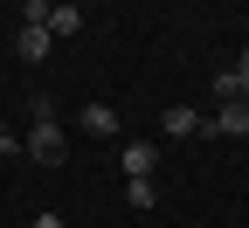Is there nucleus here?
Wrapping results in <instances>:
<instances>
[{
  "label": "nucleus",
  "mask_w": 249,
  "mask_h": 228,
  "mask_svg": "<svg viewBox=\"0 0 249 228\" xmlns=\"http://www.w3.org/2000/svg\"><path fill=\"white\" fill-rule=\"evenodd\" d=\"M28 159H42V166L62 159V124H55V118H35V132H28Z\"/></svg>",
  "instance_id": "nucleus-1"
},
{
  "label": "nucleus",
  "mask_w": 249,
  "mask_h": 228,
  "mask_svg": "<svg viewBox=\"0 0 249 228\" xmlns=\"http://www.w3.org/2000/svg\"><path fill=\"white\" fill-rule=\"evenodd\" d=\"M201 132H222V139H242V132H249V97H235V104H222V111H214V118L201 124Z\"/></svg>",
  "instance_id": "nucleus-2"
},
{
  "label": "nucleus",
  "mask_w": 249,
  "mask_h": 228,
  "mask_svg": "<svg viewBox=\"0 0 249 228\" xmlns=\"http://www.w3.org/2000/svg\"><path fill=\"white\" fill-rule=\"evenodd\" d=\"M152 166H160V145H152V139L124 145V173H132V180H152Z\"/></svg>",
  "instance_id": "nucleus-3"
},
{
  "label": "nucleus",
  "mask_w": 249,
  "mask_h": 228,
  "mask_svg": "<svg viewBox=\"0 0 249 228\" xmlns=\"http://www.w3.org/2000/svg\"><path fill=\"white\" fill-rule=\"evenodd\" d=\"M76 124H83L90 139H111V132H118V111H111V104H83V111H76Z\"/></svg>",
  "instance_id": "nucleus-4"
},
{
  "label": "nucleus",
  "mask_w": 249,
  "mask_h": 228,
  "mask_svg": "<svg viewBox=\"0 0 249 228\" xmlns=\"http://www.w3.org/2000/svg\"><path fill=\"white\" fill-rule=\"evenodd\" d=\"M160 132H166V139H194V132H201V118L187 111V104H173V111L160 118Z\"/></svg>",
  "instance_id": "nucleus-5"
},
{
  "label": "nucleus",
  "mask_w": 249,
  "mask_h": 228,
  "mask_svg": "<svg viewBox=\"0 0 249 228\" xmlns=\"http://www.w3.org/2000/svg\"><path fill=\"white\" fill-rule=\"evenodd\" d=\"M49 42H55L49 28H21V35H14V49H21V62H42V55H49Z\"/></svg>",
  "instance_id": "nucleus-6"
},
{
  "label": "nucleus",
  "mask_w": 249,
  "mask_h": 228,
  "mask_svg": "<svg viewBox=\"0 0 249 228\" xmlns=\"http://www.w3.org/2000/svg\"><path fill=\"white\" fill-rule=\"evenodd\" d=\"M83 28V7H49V35H76Z\"/></svg>",
  "instance_id": "nucleus-7"
},
{
  "label": "nucleus",
  "mask_w": 249,
  "mask_h": 228,
  "mask_svg": "<svg viewBox=\"0 0 249 228\" xmlns=\"http://www.w3.org/2000/svg\"><path fill=\"white\" fill-rule=\"evenodd\" d=\"M124 201H132V208H152V201H160V187H152V180H124Z\"/></svg>",
  "instance_id": "nucleus-8"
},
{
  "label": "nucleus",
  "mask_w": 249,
  "mask_h": 228,
  "mask_svg": "<svg viewBox=\"0 0 249 228\" xmlns=\"http://www.w3.org/2000/svg\"><path fill=\"white\" fill-rule=\"evenodd\" d=\"M235 90L249 97V49H242V62H235Z\"/></svg>",
  "instance_id": "nucleus-9"
},
{
  "label": "nucleus",
  "mask_w": 249,
  "mask_h": 228,
  "mask_svg": "<svg viewBox=\"0 0 249 228\" xmlns=\"http://www.w3.org/2000/svg\"><path fill=\"white\" fill-rule=\"evenodd\" d=\"M0 152H14V132H7V118H0Z\"/></svg>",
  "instance_id": "nucleus-10"
},
{
  "label": "nucleus",
  "mask_w": 249,
  "mask_h": 228,
  "mask_svg": "<svg viewBox=\"0 0 249 228\" xmlns=\"http://www.w3.org/2000/svg\"><path fill=\"white\" fill-rule=\"evenodd\" d=\"M35 228H62V214H42V221H35Z\"/></svg>",
  "instance_id": "nucleus-11"
}]
</instances>
